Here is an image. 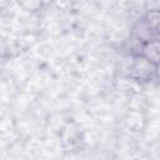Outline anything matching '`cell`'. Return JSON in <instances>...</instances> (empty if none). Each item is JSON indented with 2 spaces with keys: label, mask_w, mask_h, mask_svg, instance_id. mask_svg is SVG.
<instances>
[{
  "label": "cell",
  "mask_w": 160,
  "mask_h": 160,
  "mask_svg": "<svg viewBox=\"0 0 160 160\" xmlns=\"http://www.w3.org/2000/svg\"><path fill=\"white\" fill-rule=\"evenodd\" d=\"M158 69V64L150 61L142 55H138L131 60L130 68H129V76L135 79L139 82L144 81H151L152 76L155 75Z\"/></svg>",
  "instance_id": "cell-1"
},
{
  "label": "cell",
  "mask_w": 160,
  "mask_h": 160,
  "mask_svg": "<svg viewBox=\"0 0 160 160\" xmlns=\"http://www.w3.org/2000/svg\"><path fill=\"white\" fill-rule=\"evenodd\" d=\"M60 142L64 146H74L79 142V140L82 139L81 128L76 121H68L64 124V126L60 129L59 132Z\"/></svg>",
  "instance_id": "cell-2"
},
{
  "label": "cell",
  "mask_w": 160,
  "mask_h": 160,
  "mask_svg": "<svg viewBox=\"0 0 160 160\" xmlns=\"http://www.w3.org/2000/svg\"><path fill=\"white\" fill-rule=\"evenodd\" d=\"M125 122H126V126L131 131H141L146 126V118H145L142 110L131 109L126 114Z\"/></svg>",
  "instance_id": "cell-3"
},
{
  "label": "cell",
  "mask_w": 160,
  "mask_h": 160,
  "mask_svg": "<svg viewBox=\"0 0 160 160\" xmlns=\"http://www.w3.org/2000/svg\"><path fill=\"white\" fill-rule=\"evenodd\" d=\"M142 50V56L149 59L150 61L158 64L159 61V41L158 39H152L150 41H146L141 46Z\"/></svg>",
  "instance_id": "cell-4"
},
{
  "label": "cell",
  "mask_w": 160,
  "mask_h": 160,
  "mask_svg": "<svg viewBox=\"0 0 160 160\" xmlns=\"http://www.w3.org/2000/svg\"><path fill=\"white\" fill-rule=\"evenodd\" d=\"M19 5L26 10L28 12H31V11H36L41 8V5L44 4L42 0H18Z\"/></svg>",
  "instance_id": "cell-5"
},
{
  "label": "cell",
  "mask_w": 160,
  "mask_h": 160,
  "mask_svg": "<svg viewBox=\"0 0 160 160\" xmlns=\"http://www.w3.org/2000/svg\"><path fill=\"white\" fill-rule=\"evenodd\" d=\"M144 19L150 25V28H152L154 30H158V28H159V11L158 10L148 11V14L145 15Z\"/></svg>",
  "instance_id": "cell-6"
},
{
  "label": "cell",
  "mask_w": 160,
  "mask_h": 160,
  "mask_svg": "<svg viewBox=\"0 0 160 160\" xmlns=\"http://www.w3.org/2000/svg\"><path fill=\"white\" fill-rule=\"evenodd\" d=\"M14 0H0V9H6Z\"/></svg>",
  "instance_id": "cell-7"
}]
</instances>
